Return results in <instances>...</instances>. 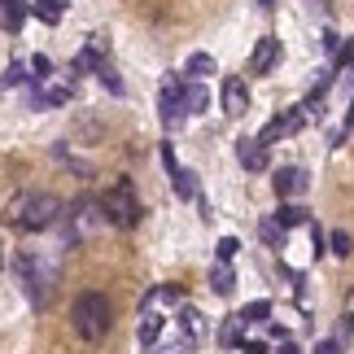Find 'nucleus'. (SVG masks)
Segmentation results:
<instances>
[{
  "instance_id": "f257e3e1",
  "label": "nucleus",
  "mask_w": 354,
  "mask_h": 354,
  "mask_svg": "<svg viewBox=\"0 0 354 354\" xmlns=\"http://www.w3.org/2000/svg\"><path fill=\"white\" fill-rule=\"evenodd\" d=\"M0 219H5L9 227H18V232H44V227H53V223L66 219V206H62V197H53V193L22 188V193H13L5 201Z\"/></svg>"
},
{
  "instance_id": "f03ea898",
  "label": "nucleus",
  "mask_w": 354,
  "mask_h": 354,
  "mask_svg": "<svg viewBox=\"0 0 354 354\" xmlns=\"http://www.w3.org/2000/svg\"><path fill=\"white\" fill-rule=\"evenodd\" d=\"M13 271H18L22 289H26V297H31L35 306H44L53 297V289H57V263L44 258V254H35V250H22L13 258Z\"/></svg>"
},
{
  "instance_id": "7ed1b4c3",
  "label": "nucleus",
  "mask_w": 354,
  "mask_h": 354,
  "mask_svg": "<svg viewBox=\"0 0 354 354\" xmlns=\"http://www.w3.org/2000/svg\"><path fill=\"white\" fill-rule=\"evenodd\" d=\"M114 324V306L105 293H79L71 306V328L84 337V342H101Z\"/></svg>"
},
{
  "instance_id": "20e7f679",
  "label": "nucleus",
  "mask_w": 354,
  "mask_h": 354,
  "mask_svg": "<svg viewBox=\"0 0 354 354\" xmlns=\"http://www.w3.org/2000/svg\"><path fill=\"white\" fill-rule=\"evenodd\" d=\"M101 210H105V223H114V227H136V223H140V214H145L131 180H118L110 193L101 197Z\"/></svg>"
},
{
  "instance_id": "39448f33",
  "label": "nucleus",
  "mask_w": 354,
  "mask_h": 354,
  "mask_svg": "<svg viewBox=\"0 0 354 354\" xmlns=\"http://www.w3.org/2000/svg\"><path fill=\"white\" fill-rule=\"evenodd\" d=\"M158 114H162V127H171V131L188 118V110H184V79L180 75L162 79V88H158Z\"/></svg>"
},
{
  "instance_id": "423d86ee",
  "label": "nucleus",
  "mask_w": 354,
  "mask_h": 354,
  "mask_svg": "<svg viewBox=\"0 0 354 354\" xmlns=\"http://www.w3.org/2000/svg\"><path fill=\"white\" fill-rule=\"evenodd\" d=\"M62 223H71V232H66V241H79V236H92L97 227L105 223V210H101V201H92V197H79L71 214H66Z\"/></svg>"
},
{
  "instance_id": "0eeeda50",
  "label": "nucleus",
  "mask_w": 354,
  "mask_h": 354,
  "mask_svg": "<svg viewBox=\"0 0 354 354\" xmlns=\"http://www.w3.org/2000/svg\"><path fill=\"white\" fill-rule=\"evenodd\" d=\"M306 122H310V114L302 110V105H293V110H280V114L271 118L263 131H258V145H263V149H271L276 140H289V136H297V131L306 127Z\"/></svg>"
},
{
  "instance_id": "6e6552de",
  "label": "nucleus",
  "mask_w": 354,
  "mask_h": 354,
  "mask_svg": "<svg viewBox=\"0 0 354 354\" xmlns=\"http://www.w3.org/2000/svg\"><path fill=\"white\" fill-rule=\"evenodd\" d=\"M306 171L302 167H280L276 171V180H271V188H276V197L280 201H297V197H306Z\"/></svg>"
},
{
  "instance_id": "1a4fd4ad",
  "label": "nucleus",
  "mask_w": 354,
  "mask_h": 354,
  "mask_svg": "<svg viewBox=\"0 0 354 354\" xmlns=\"http://www.w3.org/2000/svg\"><path fill=\"white\" fill-rule=\"evenodd\" d=\"M223 114H227V118L250 114V84H245L241 75H227V79H223Z\"/></svg>"
},
{
  "instance_id": "9d476101",
  "label": "nucleus",
  "mask_w": 354,
  "mask_h": 354,
  "mask_svg": "<svg viewBox=\"0 0 354 354\" xmlns=\"http://www.w3.org/2000/svg\"><path fill=\"white\" fill-rule=\"evenodd\" d=\"M280 66V39L276 35H263L250 53V75H271Z\"/></svg>"
},
{
  "instance_id": "9b49d317",
  "label": "nucleus",
  "mask_w": 354,
  "mask_h": 354,
  "mask_svg": "<svg viewBox=\"0 0 354 354\" xmlns=\"http://www.w3.org/2000/svg\"><path fill=\"white\" fill-rule=\"evenodd\" d=\"M236 162H241L250 175L267 171V149L258 145V136H236Z\"/></svg>"
},
{
  "instance_id": "f8f14e48",
  "label": "nucleus",
  "mask_w": 354,
  "mask_h": 354,
  "mask_svg": "<svg viewBox=\"0 0 354 354\" xmlns=\"http://www.w3.org/2000/svg\"><path fill=\"white\" fill-rule=\"evenodd\" d=\"M175 328H180L193 346H201V337H206V315H201L197 306H180V315H175Z\"/></svg>"
},
{
  "instance_id": "ddd939ff",
  "label": "nucleus",
  "mask_w": 354,
  "mask_h": 354,
  "mask_svg": "<svg viewBox=\"0 0 354 354\" xmlns=\"http://www.w3.org/2000/svg\"><path fill=\"white\" fill-rule=\"evenodd\" d=\"M180 302H184L180 284H158V289H149V293H145L140 315H145V310H162V306H180Z\"/></svg>"
},
{
  "instance_id": "4468645a",
  "label": "nucleus",
  "mask_w": 354,
  "mask_h": 354,
  "mask_svg": "<svg viewBox=\"0 0 354 354\" xmlns=\"http://www.w3.org/2000/svg\"><path fill=\"white\" fill-rule=\"evenodd\" d=\"M193 350H197V346L188 342V337H184L180 328H171V333L162 328V337H158L153 346H149V354H193Z\"/></svg>"
},
{
  "instance_id": "2eb2a0df",
  "label": "nucleus",
  "mask_w": 354,
  "mask_h": 354,
  "mask_svg": "<svg viewBox=\"0 0 354 354\" xmlns=\"http://www.w3.org/2000/svg\"><path fill=\"white\" fill-rule=\"evenodd\" d=\"M210 289L219 293V297H232L236 293V271H232V263H214L210 267Z\"/></svg>"
},
{
  "instance_id": "dca6fc26",
  "label": "nucleus",
  "mask_w": 354,
  "mask_h": 354,
  "mask_svg": "<svg viewBox=\"0 0 354 354\" xmlns=\"http://www.w3.org/2000/svg\"><path fill=\"white\" fill-rule=\"evenodd\" d=\"M219 346H223V350L245 346V319H241V315H227V319L219 324Z\"/></svg>"
},
{
  "instance_id": "f3484780",
  "label": "nucleus",
  "mask_w": 354,
  "mask_h": 354,
  "mask_svg": "<svg viewBox=\"0 0 354 354\" xmlns=\"http://www.w3.org/2000/svg\"><path fill=\"white\" fill-rule=\"evenodd\" d=\"M206 105H210V92L201 88L197 79H184V110H188V114H201Z\"/></svg>"
},
{
  "instance_id": "a211bd4d",
  "label": "nucleus",
  "mask_w": 354,
  "mask_h": 354,
  "mask_svg": "<svg viewBox=\"0 0 354 354\" xmlns=\"http://www.w3.org/2000/svg\"><path fill=\"white\" fill-rule=\"evenodd\" d=\"M66 5H71V0H35V18L44 22V26H57L62 18H66Z\"/></svg>"
},
{
  "instance_id": "6ab92c4d",
  "label": "nucleus",
  "mask_w": 354,
  "mask_h": 354,
  "mask_svg": "<svg viewBox=\"0 0 354 354\" xmlns=\"http://www.w3.org/2000/svg\"><path fill=\"white\" fill-rule=\"evenodd\" d=\"M284 232H289V227H284L276 214H267V219L258 223V236H263V245H271V250H284Z\"/></svg>"
},
{
  "instance_id": "aec40b11",
  "label": "nucleus",
  "mask_w": 354,
  "mask_h": 354,
  "mask_svg": "<svg viewBox=\"0 0 354 354\" xmlns=\"http://www.w3.org/2000/svg\"><path fill=\"white\" fill-rule=\"evenodd\" d=\"M162 328H167V315H158V310H145V319H140V346L149 350L162 337Z\"/></svg>"
},
{
  "instance_id": "412c9836",
  "label": "nucleus",
  "mask_w": 354,
  "mask_h": 354,
  "mask_svg": "<svg viewBox=\"0 0 354 354\" xmlns=\"http://www.w3.org/2000/svg\"><path fill=\"white\" fill-rule=\"evenodd\" d=\"M53 158H57L66 171H75L79 180H92V162H79V158H71V149H66V145H53Z\"/></svg>"
},
{
  "instance_id": "4be33fe9",
  "label": "nucleus",
  "mask_w": 354,
  "mask_h": 354,
  "mask_svg": "<svg viewBox=\"0 0 354 354\" xmlns=\"http://www.w3.org/2000/svg\"><path fill=\"white\" fill-rule=\"evenodd\" d=\"M184 75H188V79H197V84H201L206 75H214V57H210V53H193V57L184 62Z\"/></svg>"
},
{
  "instance_id": "5701e85b",
  "label": "nucleus",
  "mask_w": 354,
  "mask_h": 354,
  "mask_svg": "<svg viewBox=\"0 0 354 354\" xmlns=\"http://www.w3.org/2000/svg\"><path fill=\"white\" fill-rule=\"evenodd\" d=\"M26 18V5L22 0H0V22H5V31H18Z\"/></svg>"
},
{
  "instance_id": "b1692460",
  "label": "nucleus",
  "mask_w": 354,
  "mask_h": 354,
  "mask_svg": "<svg viewBox=\"0 0 354 354\" xmlns=\"http://www.w3.org/2000/svg\"><path fill=\"white\" fill-rule=\"evenodd\" d=\"M236 315H241L245 324H263V319H271V297H258V302H250V306H241Z\"/></svg>"
},
{
  "instance_id": "393cba45",
  "label": "nucleus",
  "mask_w": 354,
  "mask_h": 354,
  "mask_svg": "<svg viewBox=\"0 0 354 354\" xmlns=\"http://www.w3.org/2000/svg\"><path fill=\"white\" fill-rule=\"evenodd\" d=\"M276 219H280L284 227H297V223H306L310 214H306V206H293V201H284V206L276 210Z\"/></svg>"
},
{
  "instance_id": "a878e982",
  "label": "nucleus",
  "mask_w": 354,
  "mask_h": 354,
  "mask_svg": "<svg viewBox=\"0 0 354 354\" xmlns=\"http://www.w3.org/2000/svg\"><path fill=\"white\" fill-rule=\"evenodd\" d=\"M97 79H101V84L114 92V97H122V92H127V88H122V79H118V71H114L110 62H101V66H97Z\"/></svg>"
},
{
  "instance_id": "bb28decb",
  "label": "nucleus",
  "mask_w": 354,
  "mask_h": 354,
  "mask_svg": "<svg viewBox=\"0 0 354 354\" xmlns=\"http://www.w3.org/2000/svg\"><path fill=\"white\" fill-rule=\"evenodd\" d=\"M26 71H31L26 62H9V71H5V79H0V84H5V88H18V84H26V79H31Z\"/></svg>"
},
{
  "instance_id": "cd10ccee",
  "label": "nucleus",
  "mask_w": 354,
  "mask_h": 354,
  "mask_svg": "<svg viewBox=\"0 0 354 354\" xmlns=\"http://www.w3.org/2000/svg\"><path fill=\"white\" fill-rule=\"evenodd\" d=\"M328 250H333L337 258H350V254H354V241H350V232H342V227H337V232L328 236Z\"/></svg>"
},
{
  "instance_id": "c85d7f7f",
  "label": "nucleus",
  "mask_w": 354,
  "mask_h": 354,
  "mask_svg": "<svg viewBox=\"0 0 354 354\" xmlns=\"http://www.w3.org/2000/svg\"><path fill=\"white\" fill-rule=\"evenodd\" d=\"M158 153H162V167H167V175H171V184H175V180H180V175H184V167H180V162H175V149H171V145H162Z\"/></svg>"
},
{
  "instance_id": "c756f323",
  "label": "nucleus",
  "mask_w": 354,
  "mask_h": 354,
  "mask_svg": "<svg viewBox=\"0 0 354 354\" xmlns=\"http://www.w3.org/2000/svg\"><path fill=\"white\" fill-rule=\"evenodd\" d=\"M236 250H241V241H236V236H223L219 245H214V258H219V263H232Z\"/></svg>"
},
{
  "instance_id": "7c9ffc66",
  "label": "nucleus",
  "mask_w": 354,
  "mask_h": 354,
  "mask_svg": "<svg viewBox=\"0 0 354 354\" xmlns=\"http://www.w3.org/2000/svg\"><path fill=\"white\" fill-rule=\"evenodd\" d=\"M31 71H35L31 79H44V84H48V79H53V62L44 57V53H35V57H31Z\"/></svg>"
},
{
  "instance_id": "2f4dec72",
  "label": "nucleus",
  "mask_w": 354,
  "mask_h": 354,
  "mask_svg": "<svg viewBox=\"0 0 354 354\" xmlns=\"http://www.w3.org/2000/svg\"><path fill=\"white\" fill-rule=\"evenodd\" d=\"M342 319H346V333H354V284L346 293V306H342Z\"/></svg>"
},
{
  "instance_id": "473e14b6",
  "label": "nucleus",
  "mask_w": 354,
  "mask_h": 354,
  "mask_svg": "<svg viewBox=\"0 0 354 354\" xmlns=\"http://www.w3.org/2000/svg\"><path fill=\"white\" fill-rule=\"evenodd\" d=\"M324 48H328L333 57H337V53H342V35H337V31H328V35H324Z\"/></svg>"
},
{
  "instance_id": "72a5a7b5",
  "label": "nucleus",
  "mask_w": 354,
  "mask_h": 354,
  "mask_svg": "<svg viewBox=\"0 0 354 354\" xmlns=\"http://www.w3.org/2000/svg\"><path fill=\"white\" fill-rule=\"evenodd\" d=\"M315 354H342V342H333V337H328V342L315 346Z\"/></svg>"
},
{
  "instance_id": "f704fd0d",
  "label": "nucleus",
  "mask_w": 354,
  "mask_h": 354,
  "mask_svg": "<svg viewBox=\"0 0 354 354\" xmlns=\"http://www.w3.org/2000/svg\"><path fill=\"white\" fill-rule=\"evenodd\" d=\"M245 354H267V346L263 342H245Z\"/></svg>"
},
{
  "instance_id": "c9c22d12",
  "label": "nucleus",
  "mask_w": 354,
  "mask_h": 354,
  "mask_svg": "<svg viewBox=\"0 0 354 354\" xmlns=\"http://www.w3.org/2000/svg\"><path fill=\"white\" fill-rule=\"evenodd\" d=\"M280 354H302V350H297L293 342H280Z\"/></svg>"
},
{
  "instance_id": "e433bc0d",
  "label": "nucleus",
  "mask_w": 354,
  "mask_h": 354,
  "mask_svg": "<svg viewBox=\"0 0 354 354\" xmlns=\"http://www.w3.org/2000/svg\"><path fill=\"white\" fill-rule=\"evenodd\" d=\"M263 9H276V0H263Z\"/></svg>"
},
{
  "instance_id": "4c0bfd02",
  "label": "nucleus",
  "mask_w": 354,
  "mask_h": 354,
  "mask_svg": "<svg viewBox=\"0 0 354 354\" xmlns=\"http://www.w3.org/2000/svg\"><path fill=\"white\" fill-rule=\"evenodd\" d=\"M0 267H5V250H0Z\"/></svg>"
},
{
  "instance_id": "58836bf2",
  "label": "nucleus",
  "mask_w": 354,
  "mask_h": 354,
  "mask_svg": "<svg viewBox=\"0 0 354 354\" xmlns=\"http://www.w3.org/2000/svg\"><path fill=\"white\" fill-rule=\"evenodd\" d=\"M350 75H354V66H350Z\"/></svg>"
}]
</instances>
